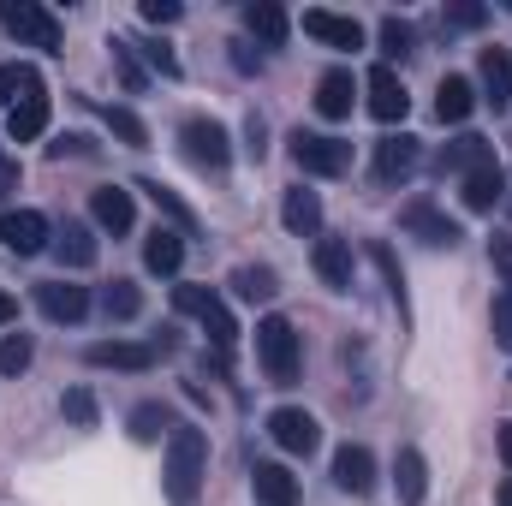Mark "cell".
Masks as SVG:
<instances>
[{
	"mask_svg": "<svg viewBox=\"0 0 512 506\" xmlns=\"http://www.w3.org/2000/svg\"><path fill=\"white\" fill-rule=\"evenodd\" d=\"M203 477H209V435L197 423H173L167 435V465H161V489L173 506H191L203 495Z\"/></svg>",
	"mask_w": 512,
	"mask_h": 506,
	"instance_id": "obj_1",
	"label": "cell"
},
{
	"mask_svg": "<svg viewBox=\"0 0 512 506\" xmlns=\"http://www.w3.org/2000/svg\"><path fill=\"white\" fill-rule=\"evenodd\" d=\"M256 364L274 387H292L298 381V364H304V346H298V328L286 316H262L256 322Z\"/></svg>",
	"mask_w": 512,
	"mask_h": 506,
	"instance_id": "obj_2",
	"label": "cell"
},
{
	"mask_svg": "<svg viewBox=\"0 0 512 506\" xmlns=\"http://www.w3.org/2000/svg\"><path fill=\"white\" fill-rule=\"evenodd\" d=\"M173 310H179V316H197L203 334L215 340V352H233L239 322H233V310L215 298V286H173Z\"/></svg>",
	"mask_w": 512,
	"mask_h": 506,
	"instance_id": "obj_3",
	"label": "cell"
},
{
	"mask_svg": "<svg viewBox=\"0 0 512 506\" xmlns=\"http://www.w3.org/2000/svg\"><path fill=\"white\" fill-rule=\"evenodd\" d=\"M0 24H6L24 48H42V54H60V42H66L60 18H54L48 6H36V0H0Z\"/></svg>",
	"mask_w": 512,
	"mask_h": 506,
	"instance_id": "obj_4",
	"label": "cell"
},
{
	"mask_svg": "<svg viewBox=\"0 0 512 506\" xmlns=\"http://www.w3.org/2000/svg\"><path fill=\"white\" fill-rule=\"evenodd\" d=\"M179 143H185L191 167H203V173H227V161H233V137H227L221 120H209V114H191L179 126Z\"/></svg>",
	"mask_w": 512,
	"mask_h": 506,
	"instance_id": "obj_5",
	"label": "cell"
},
{
	"mask_svg": "<svg viewBox=\"0 0 512 506\" xmlns=\"http://www.w3.org/2000/svg\"><path fill=\"white\" fill-rule=\"evenodd\" d=\"M292 161L304 173H322V179H340L352 167V143L346 137H322V131H292Z\"/></svg>",
	"mask_w": 512,
	"mask_h": 506,
	"instance_id": "obj_6",
	"label": "cell"
},
{
	"mask_svg": "<svg viewBox=\"0 0 512 506\" xmlns=\"http://www.w3.org/2000/svg\"><path fill=\"white\" fill-rule=\"evenodd\" d=\"M399 227H405V233H417V239H423V245H435V251H453V245L465 239V233H459V221H447L429 197L405 203V209H399Z\"/></svg>",
	"mask_w": 512,
	"mask_h": 506,
	"instance_id": "obj_7",
	"label": "cell"
},
{
	"mask_svg": "<svg viewBox=\"0 0 512 506\" xmlns=\"http://www.w3.org/2000/svg\"><path fill=\"white\" fill-rule=\"evenodd\" d=\"M268 435H274V447H286V453H316L322 447V423L304 411V405H280L274 417H268Z\"/></svg>",
	"mask_w": 512,
	"mask_h": 506,
	"instance_id": "obj_8",
	"label": "cell"
},
{
	"mask_svg": "<svg viewBox=\"0 0 512 506\" xmlns=\"http://www.w3.org/2000/svg\"><path fill=\"white\" fill-rule=\"evenodd\" d=\"M48 215H36V209H0V245L12 256H36L48 251Z\"/></svg>",
	"mask_w": 512,
	"mask_h": 506,
	"instance_id": "obj_9",
	"label": "cell"
},
{
	"mask_svg": "<svg viewBox=\"0 0 512 506\" xmlns=\"http://www.w3.org/2000/svg\"><path fill=\"white\" fill-rule=\"evenodd\" d=\"M417 161H423V143H417L411 131L382 137V143H376V185H405V179L417 173Z\"/></svg>",
	"mask_w": 512,
	"mask_h": 506,
	"instance_id": "obj_10",
	"label": "cell"
},
{
	"mask_svg": "<svg viewBox=\"0 0 512 506\" xmlns=\"http://www.w3.org/2000/svg\"><path fill=\"white\" fill-rule=\"evenodd\" d=\"M501 191H507L501 161H483V167H471V173L459 179V197H465V209H471V215H489V209L501 203Z\"/></svg>",
	"mask_w": 512,
	"mask_h": 506,
	"instance_id": "obj_11",
	"label": "cell"
},
{
	"mask_svg": "<svg viewBox=\"0 0 512 506\" xmlns=\"http://www.w3.org/2000/svg\"><path fill=\"white\" fill-rule=\"evenodd\" d=\"M36 304H42L48 322H84V316H90V292L72 286V280H48V286H36Z\"/></svg>",
	"mask_w": 512,
	"mask_h": 506,
	"instance_id": "obj_12",
	"label": "cell"
},
{
	"mask_svg": "<svg viewBox=\"0 0 512 506\" xmlns=\"http://www.w3.org/2000/svg\"><path fill=\"white\" fill-rule=\"evenodd\" d=\"M334 483H340L346 495H370V489H376V453L358 447V441H346V447L334 453Z\"/></svg>",
	"mask_w": 512,
	"mask_h": 506,
	"instance_id": "obj_13",
	"label": "cell"
},
{
	"mask_svg": "<svg viewBox=\"0 0 512 506\" xmlns=\"http://www.w3.org/2000/svg\"><path fill=\"white\" fill-rule=\"evenodd\" d=\"M364 90H370V114H376L382 126H393V120H405L411 96H405V84H399V72H393V66H376Z\"/></svg>",
	"mask_w": 512,
	"mask_h": 506,
	"instance_id": "obj_14",
	"label": "cell"
},
{
	"mask_svg": "<svg viewBox=\"0 0 512 506\" xmlns=\"http://www.w3.org/2000/svg\"><path fill=\"white\" fill-rule=\"evenodd\" d=\"M304 36H316L328 48H364V24L358 18H340V12H322V6L304 12Z\"/></svg>",
	"mask_w": 512,
	"mask_h": 506,
	"instance_id": "obj_15",
	"label": "cell"
},
{
	"mask_svg": "<svg viewBox=\"0 0 512 506\" xmlns=\"http://www.w3.org/2000/svg\"><path fill=\"white\" fill-rule=\"evenodd\" d=\"M483 161H495V149H489V137H477V131H465V137H453V143H441V155H435V173L447 179V173H471V167H483Z\"/></svg>",
	"mask_w": 512,
	"mask_h": 506,
	"instance_id": "obj_16",
	"label": "cell"
},
{
	"mask_svg": "<svg viewBox=\"0 0 512 506\" xmlns=\"http://www.w3.org/2000/svg\"><path fill=\"white\" fill-rule=\"evenodd\" d=\"M84 358H90L96 370H126V376H143V370L155 364V346H131V340H96Z\"/></svg>",
	"mask_w": 512,
	"mask_h": 506,
	"instance_id": "obj_17",
	"label": "cell"
},
{
	"mask_svg": "<svg viewBox=\"0 0 512 506\" xmlns=\"http://www.w3.org/2000/svg\"><path fill=\"white\" fill-rule=\"evenodd\" d=\"M477 78H483V102H489L495 114L512 108V54H507V48H483Z\"/></svg>",
	"mask_w": 512,
	"mask_h": 506,
	"instance_id": "obj_18",
	"label": "cell"
},
{
	"mask_svg": "<svg viewBox=\"0 0 512 506\" xmlns=\"http://www.w3.org/2000/svg\"><path fill=\"white\" fill-rule=\"evenodd\" d=\"M393 495H399V506H423V495H429V465L417 447L393 453Z\"/></svg>",
	"mask_w": 512,
	"mask_h": 506,
	"instance_id": "obj_19",
	"label": "cell"
},
{
	"mask_svg": "<svg viewBox=\"0 0 512 506\" xmlns=\"http://www.w3.org/2000/svg\"><path fill=\"white\" fill-rule=\"evenodd\" d=\"M352 102H358V84H352V72H346V66H334V72H322V78H316V114H322V120H346V114H352Z\"/></svg>",
	"mask_w": 512,
	"mask_h": 506,
	"instance_id": "obj_20",
	"label": "cell"
},
{
	"mask_svg": "<svg viewBox=\"0 0 512 506\" xmlns=\"http://www.w3.org/2000/svg\"><path fill=\"white\" fill-rule=\"evenodd\" d=\"M280 221H286L292 239H316V233H322V197L304 191V185H292L286 203H280Z\"/></svg>",
	"mask_w": 512,
	"mask_h": 506,
	"instance_id": "obj_21",
	"label": "cell"
},
{
	"mask_svg": "<svg viewBox=\"0 0 512 506\" xmlns=\"http://www.w3.org/2000/svg\"><path fill=\"white\" fill-rule=\"evenodd\" d=\"M90 215H96L102 233H131L137 203H131V191H120V185H102V191H90Z\"/></svg>",
	"mask_w": 512,
	"mask_h": 506,
	"instance_id": "obj_22",
	"label": "cell"
},
{
	"mask_svg": "<svg viewBox=\"0 0 512 506\" xmlns=\"http://www.w3.org/2000/svg\"><path fill=\"white\" fill-rule=\"evenodd\" d=\"M471 108H477L471 78H441V90H435V120H441V126H465Z\"/></svg>",
	"mask_w": 512,
	"mask_h": 506,
	"instance_id": "obj_23",
	"label": "cell"
},
{
	"mask_svg": "<svg viewBox=\"0 0 512 506\" xmlns=\"http://www.w3.org/2000/svg\"><path fill=\"white\" fill-rule=\"evenodd\" d=\"M137 191L167 215V227H173V233H185V239L197 233V215H191V203H179V191H173V185H161V179H137Z\"/></svg>",
	"mask_w": 512,
	"mask_h": 506,
	"instance_id": "obj_24",
	"label": "cell"
},
{
	"mask_svg": "<svg viewBox=\"0 0 512 506\" xmlns=\"http://www.w3.org/2000/svg\"><path fill=\"white\" fill-rule=\"evenodd\" d=\"M179 262H185V233L155 227V233L143 239V268H149V274H179Z\"/></svg>",
	"mask_w": 512,
	"mask_h": 506,
	"instance_id": "obj_25",
	"label": "cell"
},
{
	"mask_svg": "<svg viewBox=\"0 0 512 506\" xmlns=\"http://www.w3.org/2000/svg\"><path fill=\"white\" fill-rule=\"evenodd\" d=\"M316 274L334 292H352V245L346 239H316Z\"/></svg>",
	"mask_w": 512,
	"mask_h": 506,
	"instance_id": "obj_26",
	"label": "cell"
},
{
	"mask_svg": "<svg viewBox=\"0 0 512 506\" xmlns=\"http://www.w3.org/2000/svg\"><path fill=\"white\" fill-rule=\"evenodd\" d=\"M251 489H256V501H262V506H298V483H292V471H286V465H256Z\"/></svg>",
	"mask_w": 512,
	"mask_h": 506,
	"instance_id": "obj_27",
	"label": "cell"
},
{
	"mask_svg": "<svg viewBox=\"0 0 512 506\" xmlns=\"http://www.w3.org/2000/svg\"><path fill=\"white\" fill-rule=\"evenodd\" d=\"M245 30H251L262 48H280L292 24H286V12H280L274 0H251V6H245Z\"/></svg>",
	"mask_w": 512,
	"mask_h": 506,
	"instance_id": "obj_28",
	"label": "cell"
},
{
	"mask_svg": "<svg viewBox=\"0 0 512 506\" xmlns=\"http://www.w3.org/2000/svg\"><path fill=\"white\" fill-rule=\"evenodd\" d=\"M42 131H48V96H30V102H18L6 114V137L12 143H36Z\"/></svg>",
	"mask_w": 512,
	"mask_h": 506,
	"instance_id": "obj_29",
	"label": "cell"
},
{
	"mask_svg": "<svg viewBox=\"0 0 512 506\" xmlns=\"http://www.w3.org/2000/svg\"><path fill=\"white\" fill-rule=\"evenodd\" d=\"M54 256H60L66 268H90V262H96V233L78 227V221H66V227L54 233Z\"/></svg>",
	"mask_w": 512,
	"mask_h": 506,
	"instance_id": "obj_30",
	"label": "cell"
},
{
	"mask_svg": "<svg viewBox=\"0 0 512 506\" xmlns=\"http://www.w3.org/2000/svg\"><path fill=\"white\" fill-rule=\"evenodd\" d=\"M30 96H42V78H36V66H24V60L0 66V108H18V102H30Z\"/></svg>",
	"mask_w": 512,
	"mask_h": 506,
	"instance_id": "obj_31",
	"label": "cell"
},
{
	"mask_svg": "<svg viewBox=\"0 0 512 506\" xmlns=\"http://www.w3.org/2000/svg\"><path fill=\"white\" fill-rule=\"evenodd\" d=\"M233 292H239L245 304H268V298L280 292V280H274V268H262V262H245V268H233Z\"/></svg>",
	"mask_w": 512,
	"mask_h": 506,
	"instance_id": "obj_32",
	"label": "cell"
},
{
	"mask_svg": "<svg viewBox=\"0 0 512 506\" xmlns=\"http://www.w3.org/2000/svg\"><path fill=\"white\" fill-rule=\"evenodd\" d=\"M161 435H173V411L161 399H143L131 411V441H161Z\"/></svg>",
	"mask_w": 512,
	"mask_h": 506,
	"instance_id": "obj_33",
	"label": "cell"
},
{
	"mask_svg": "<svg viewBox=\"0 0 512 506\" xmlns=\"http://www.w3.org/2000/svg\"><path fill=\"white\" fill-rule=\"evenodd\" d=\"M102 310H108L114 322H131V316L143 310V292H137L131 280H114V286H102Z\"/></svg>",
	"mask_w": 512,
	"mask_h": 506,
	"instance_id": "obj_34",
	"label": "cell"
},
{
	"mask_svg": "<svg viewBox=\"0 0 512 506\" xmlns=\"http://www.w3.org/2000/svg\"><path fill=\"white\" fill-rule=\"evenodd\" d=\"M370 262H376V268H382V280H387V292H393V304H399V316H411V310H405V268H399V262H393V251H387L382 239H376V245H370Z\"/></svg>",
	"mask_w": 512,
	"mask_h": 506,
	"instance_id": "obj_35",
	"label": "cell"
},
{
	"mask_svg": "<svg viewBox=\"0 0 512 506\" xmlns=\"http://www.w3.org/2000/svg\"><path fill=\"white\" fill-rule=\"evenodd\" d=\"M30 358H36L30 334H6V340H0V376H24V370H30Z\"/></svg>",
	"mask_w": 512,
	"mask_h": 506,
	"instance_id": "obj_36",
	"label": "cell"
},
{
	"mask_svg": "<svg viewBox=\"0 0 512 506\" xmlns=\"http://www.w3.org/2000/svg\"><path fill=\"white\" fill-rule=\"evenodd\" d=\"M108 131H114L126 149H143V143H149V126H143L131 108H108Z\"/></svg>",
	"mask_w": 512,
	"mask_h": 506,
	"instance_id": "obj_37",
	"label": "cell"
},
{
	"mask_svg": "<svg viewBox=\"0 0 512 506\" xmlns=\"http://www.w3.org/2000/svg\"><path fill=\"white\" fill-rule=\"evenodd\" d=\"M108 48H114V66H120V84H126L131 96H137V90H143V84H149V78H143V66H137V48H131L126 36H114V42H108Z\"/></svg>",
	"mask_w": 512,
	"mask_h": 506,
	"instance_id": "obj_38",
	"label": "cell"
},
{
	"mask_svg": "<svg viewBox=\"0 0 512 506\" xmlns=\"http://www.w3.org/2000/svg\"><path fill=\"white\" fill-rule=\"evenodd\" d=\"M60 411H66L78 429H96V393H90V387H72V393L60 399Z\"/></svg>",
	"mask_w": 512,
	"mask_h": 506,
	"instance_id": "obj_39",
	"label": "cell"
},
{
	"mask_svg": "<svg viewBox=\"0 0 512 506\" xmlns=\"http://www.w3.org/2000/svg\"><path fill=\"white\" fill-rule=\"evenodd\" d=\"M411 42H417V36H411V24H405V18H382V54H387V60H405V54H411Z\"/></svg>",
	"mask_w": 512,
	"mask_h": 506,
	"instance_id": "obj_40",
	"label": "cell"
},
{
	"mask_svg": "<svg viewBox=\"0 0 512 506\" xmlns=\"http://www.w3.org/2000/svg\"><path fill=\"white\" fill-rule=\"evenodd\" d=\"M137 12H143V24H179V18H185L179 0H143Z\"/></svg>",
	"mask_w": 512,
	"mask_h": 506,
	"instance_id": "obj_41",
	"label": "cell"
},
{
	"mask_svg": "<svg viewBox=\"0 0 512 506\" xmlns=\"http://www.w3.org/2000/svg\"><path fill=\"white\" fill-rule=\"evenodd\" d=\"M489 322H495V340H501V346H512V292H501V298H495V316H489Z\"/></svg>",
	"mask_w": 512,
	"mask_h": 506,
	"instance_id": "obj_42",
	"label": "cell"
},
{
	"mask_svg": "<svg viewBox=\"0 0 512 506\" xmlns=\"http://www.w3.org/2000/svg\"><path fill=\"white\" fill-rule=\"evenodd\" d=\"M489 256H495V268H501V280L512 292V239H489Z\"/></svg>",
	"mask_w": 512,
	"mask_h": 506,
	"instance_id": "obj_43",
	"label": "cell"
},
{
	"mask_svg": "<svg viewBox=\"0 0 512 506\" xmlns=\"http://www.w3.org/2000/svg\"><path fill=\"white\" fill-rule=\"evenodd\" d=\"M447 18H453V24H459V30H477V24H483V18H489V12H483V6H471V0H465V6H453V12H447Z\"/></svg>",
	"mask_w": 512,
	"mask_h": 506,
	"instance_id": "obj_44",
	"label": "cell"
},
{
	"mask_svg": "<svg viewBox=\"0 0 512 506\" xmlns=\"http://www.w3.org/2000/svg\"><path fill=\"white\" fill-rule=\"evenodd\" d=\"M48 155H54V161H66V155H90V137H60V143H48Z\"/></svg>",
	"mask_w": 512,
	"mask_h": 506,
	"instance_id": "obj_45",
	"label": "cell"
},
{
	"mask_svg": "<svg viewBox=\"0 0 512 506\" xmlns=\"http://www.w3.org/2000/svg\"><path fill=\"white\" fill-rule=\"evenodd\" d=\"M233 66H239V72L251 78V72H262V54H251L245 42H233Z\"/></svg>",
	"mask_w": 512,
	"mask_h": 506,
	"instance_id": "obj_46",
	"label": "cell"
},
{
	"mask_svg": "<svg viewBox=\"0 0 512 506\" xmlns=\"http://www.w3.org/2000/svg\"><path fill=\"white\" fill-rule=\"evenodd\" d=\"M245 137H251V143H245V149H251L256 161H262V149H268V143H262V137H268V126H262V120H256V114H251V131H245Z\"/></svg>",
	"mask_w": 512,
	"mask_h": 506,
	"instance_id": "obj_47",
	"label": "cell"
},
{
	"mask_svg": "<svg viewBox=\"0 0 512 506\" xmlns=\"http://www.w3.org/2000/svg\"><path fill=\"white\" fill-rule=\"evenodd\" d=\"M12 185H18V161H6V155H0V197H6Z\"/></svg>",
	"mask_w": 512,
	"mask_h": 506,
	"instance_id": "obj_48",
	"label": "cell"
},
{
	"mask_svg": "<svg viewBox=\"0 0 512 506\" xmlns=\"http://www.w3.org/2000/svg\"><path fill=\"white\" fill-rule=\"evenodd\" d=\"M12 316H18V298H12V292H0V328H6Z\"/></svg>",
	"mask_w": 512,
	"mask_h": 506,
	"instance_id": "obj_49",
	"label": "cell"
},
{
	"mask_svg": "<svg viewBox=\"0 0 512 506\" xmlns=\"http://www.w3.org/2000/svg\"><path fill=\"white\" fill-rule=\"evenodd\" d=\"M501 459H507V471H512V423H501Z\"/></svg>",
	"mask_w": 512,
	"mask_h": 506,
	"instance_id": "obj_50",
	"label": "cell"
},
{
	"mask_svg": "<svg viewBox=\"0 0 512 506\" xmlns=\"http://www.w3.org/2000/svg\"><path fill=\"white\" fill-rule=\"evenodd\" d=\"M495 506H512V477L501 483V489H495Z\"/></svg>",
	"mask_w": 512,
	"mask_h": 506,
	"instance_id": "obj_51",
	"label": "cell"
}]
</instances>
